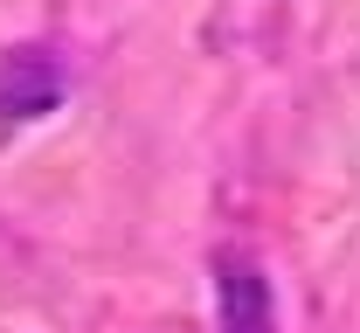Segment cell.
I'll list each match as a JSON object with an SVG mask.
<instances>
[{
  "label": "cell",
  "instance_id": "6da1fadb",
  "mask_svg": "<svg viewBox=\"0 0 360 333\" xmlns=\"http://www.w3.org/2000/svg\"><path fill=\"white\" fill-rule=\"evenodd\" d=\"M63 91V70L49 49H7L0 63V118H42Z\"/></svg>",
  "mask_w": 360,
  "mask_h": 333
},
{
  "label": "cell",
  "instance_id": "7a4b0ae2",
  "mask_svg": "<svg viewBox=\"0 0 360 333\" xmlns=\"http://www.w3.org/2000/svg\"><path fill=\"white\" fill-rule=\"evenodd\" d=\"M222 333H277L270 327V285L250 257L222 264Z\"/></svg>",
  "mask_w": 360,
  "mask_h": 333
}]
</instances>
